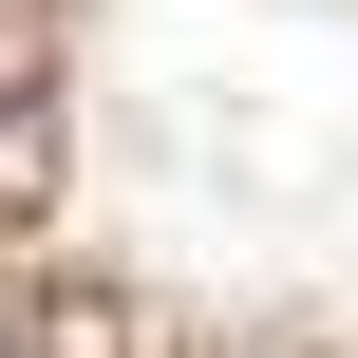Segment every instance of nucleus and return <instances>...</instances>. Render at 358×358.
Listing matches in <instances>:
<instances>
[{"label":"nucleus","instance_id":"nucleus-1","mask_svg":"<svg viewBox=\"0 0 358 358\" xmlns=\"http://www.w3.org/2000/svg\"><path fill=\"white\" fill-rule=\"evenodd\" d=\"M0 358H19V340H0Z\"/></svg>","mask_w":358,"mask_h":358}]
</instances>
